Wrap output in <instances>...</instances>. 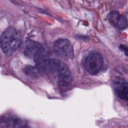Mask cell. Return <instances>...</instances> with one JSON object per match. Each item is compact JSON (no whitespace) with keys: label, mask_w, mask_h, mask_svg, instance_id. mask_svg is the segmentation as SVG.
I'll list each match as a JSON object with an SVG mask.
<instances>
[{"label":"cell","mask_w":128,"mask_h":128,"mask_svg":"<svg viewBox=\"0 0 128 128\" xmlns=\"http://www.w3.org/2000/svg\"><path fill=\"white\" fill-rule=\"evenodd\" d=\"M108 19L110 21V23L115 26L116 28L118 29H125L128 27V20L125 16L119 14L118 12L116 11H112L110 12L109 16H108Z\"/></svg>","instance_id":"52a82bcc"},{"label":"cell","mask_w":128,"mask_h":128,"mask_svg":"<svg viewBox=\"0 0 128 128\" xmlns=\"http://www.w3.org/2000/svg\"><path fill=\"white\" fill-rule=\"evenodd\" d=\"M20 44L21 34L17 29L13 27L7 28L0 36V47L2 51L7 55L14 53L19 48Z\"/></svg>","instance_id":"7a4b0ae2"},{"label":"cell","mask_w":128,"mask_h":128,"mask_svg":"<svg viewBox=\"0 0 128 128\" xmlns=\"http://www.w3.org/2000/svg\"><path fill=\"white\" fill-rule=\"evenodd\" d=\"M53 50L57 56L63 59H72L74 56L73 47L71 43L67 39H64V38H60L54 42Z\"/></svg>","instance_id":"277c9868"},{"label":"cell","mask_w":128,"mask_h":128,"mask_svg":"<svg viewBox=\"0 0 128 128\" xmlns=\"http://www.w3.org/2000/svg\"><path fill=\"white\" fill-rule=\"evenodd\" d=\"M23 52H24L26 57L32 58L35 61V63H37V62H39V61H41L47 57V53H46L45 48L41 44L34 42V41H31V40H29L25 43Z\"/></svg>","instance_id":"3957f363"},{"label":"cell","mask_w":128,"mask_h":128,"mask_svg":"<svg viewBox=\"0 0 128 128\" xmlns=\"http://www.w3.org/2000/svg\"><path fill=\"white\" fill-rule=\"evenodd\" d=\"M120 48H121V50H123L124 52H126V54L128 55V47H127V46H124V45H121V46H120Z\"/></svg>","instance_id":"ba28073f"},{"label":"cell","mask_w":128,"mask_h":128,"mask_svg":"<svg viewBox=\"0 0 128 128\" xmlns=\"http://www.w3.org/2000/svg\"><path fill=\"white\" fill-rule=\"evenodd\" d=\"M113 87L119 98L128 100V82L122 78H116L113 80Z\"/></svg>","instance_id":"8992f818"},{"label":"cell","mask_w":128,"mask_h":128,"mask_svg":"<svg viewBox=\"0 0 128 128\" xmlns=\"http://www.w3.org/2000/svg\"><path fill=\"white\" fill-rule=\"evenodd\" d=\"M36 68L38 72L55 76L61 87H66L72 82V74L69 68L65 63L58 59H50L46 57L36 63Z\"/></svg>","instance_id":"6da1fadb"},{"label":"cell","mask_w":128,"mask_h":128,"mask_svg":"<svg viewBox=\"0 0 128 128\" xmlns=\"http://www.w3.org/2000/svg\"><path fill=\"white\" fill-rule=\"evenodd\" d=\"M103 65V58L98 52L89 53L84 60V67L90 74H97Z\"/></svg>","instance_id":"5b68a950"}]
</instances>
